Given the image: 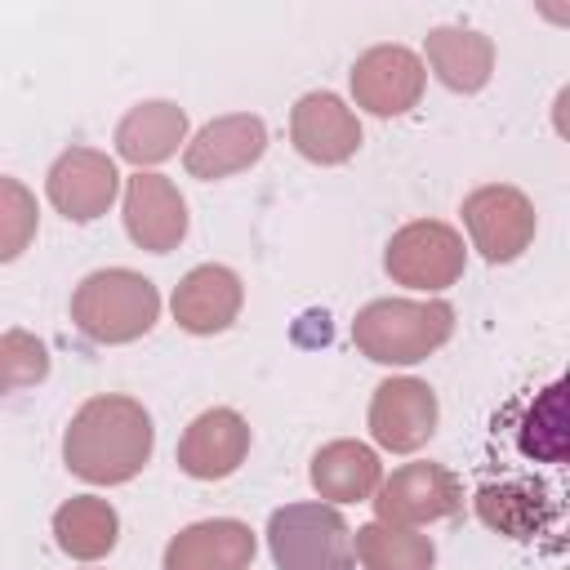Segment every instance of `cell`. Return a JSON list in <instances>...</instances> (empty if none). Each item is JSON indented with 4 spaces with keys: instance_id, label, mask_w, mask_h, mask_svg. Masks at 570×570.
Instances as JSON below:
<instances>
[{
    "instance_id": "cell-1",
    "label": "cell",
    "mask_w": 570,
    "mask_h": 570,
    "mask_svg": "<svg viewBox=\"0 0 570 570\" xmlns=\"http://www.w3.org/2000/svg\"><path fill=\"white\" fill-rule=\"evenodd\" d=\"M151 445H156V432L142 401L102 392L71 414L62 436V459L89 485H120L147 468Z\"/></svg>"
},
{
    "instance_id": "cell-2",
    "label": "cell",
    "mask_w": 570,
    "mask_h": 570,
    "mask_svg": "<svg viewBox=\"0 0 570 570\" xmlns=\"http://www.w3.org/2000/svg\"><path fill=\"white\" fill-rule=\"evenodd\" d=\"M454 334V307L441 298H374L352 321V343L361 356L379 365H414L428 361Z\"/></svg>"
},
{
    "instance_id": "cell-3",
    "label": "cell",
    "mask_w": 570,
    "mask_h": 570,
    "mask_svg": "<svg viewBox=\"0 0 570 570\" xmlns=\"http://www.w3.org/2000/svg\"><path fill=\"white\" fill-rule=\"evenodd\" d=\"M160 316V294L147 276L129 267H102L85 276L71 294V321L94 343H134Z\"/></svg>"
},
{
    "instance_id": "cell-4",
    "label": "cell",
    "mask_w": 570,
    "mask_h": 570,
    "mask_svg": "<svg viewBox=\"0 0 570 570\" xmlns=\"http://www.w3.org/2000/svg\"><path fill=\"white\" fill-rule=\"evenodd\" d=\"M276 570H356L352 530L330 503H285L267 521Z\"/></svg>"
},
{
    "instance_id": "cell-5",
    "label": "cell",
    "mask_w": 570,
    "mask_h": 570,
    "mask_svg": "<svg viewBox=\"0 0 570 570\" xmlns=\"http://www.w3.org/2000/svg\"><path fill=\"white\" fill-rule=\"evenodd\" d=\"M383 267L396 285L410 289H445L463 276V240L454 227L436 223V218H419L405 223L383 254Z\"/></svg>"
},
{
    "instance_id": "cell-6",
    "label": "cell",
    "mask_w": 570,
    "mask_h": 570,
    "mask_svg": "<svg viewBox=\"0 0 570 570\" xmlns=\"http://www.w3.org/2000/svg\"><path fill=\"white\" fill-rule=\"evenodd\" d=\"M463 223L485 263H512L534 240V205L508 183L476 187L463 200Z\"/></svg>"
},
{
    "instance_id": "cell-7",
    "label": "cell",
    "mask_w": 570,
    "mask_h": 570,
    "mask_svg": "<svg viewBox=\"0 0 570 570\" xmlns=\"http://www.w3.org/2000/svg\"><path fill=\"white\" fill-rule=\"evenodd\" d=\"M459 508H463V490L454 472L441 463H405L374 490V512L379 521H392V525L445 521Z\"/></svg>"
},
{
    "instance_id": "cell-8",
    "label": "cell",
    "mask_w": 570,
    "mask_h": 570,
    "mask_svg": "<svg viewBox=\"0 0 570 570\" xmlns=\"http://www.w3.org/2000/svg\"><path fill=\"white\" fill-rule=\"evenodd\" d=\"M45 191L53 200L58 214H67L71 223H94L111 209L116 191H120V174L111 165L107 151L94 147H67L45 178Z\"/></svg>"
},
{
    "instance_id": "cell-9",
    "label": "cell",
    "mask_w": 570,
    "mask_h": 570,
    "mask_svg": "<svg viewBox=\"0 0 570 570\" xmlns=\"http://www.w3.org/2000/svg\"><path fill=\"white\" fill-rule=\"evenodd\" d=\"M423 58L405 45H374L352 67V94L356 107L374 116H401L423 98Z\"/></svg>"
},
{
    "instance_id": "cell-10",
    "label": "cell",
    "mask_w": 570,
    "mask_h": 570,
    "mask_svg": "<svg viewBox=\"0 0 570 570\" xmlns=\"http://www.w3.org/2000/svg\"><path fill=\"white\" fill-rule=\"evenodd\" d=\"M436 432V392L423 379H387L370 401V436L383 450L410 454Z\"/></svg>"
},
{
    "instance_id": "cell-11",
    "label": "cell",
    "mask_w": 570,
    "mask_h": 570,
    "mask_svg": "<svg viewBox=\"0 0 570 570\" xmlns=\"http://www.w3.org/2000/svg\"><path fill=\"white\" fill-rule=\"evenodd\" d=\"M267 151V125L249 111H236V116H218L209 120L183 151V165L191 178H227V174H240L249 169L258 156Z\"/></svg>"
},
{
    "instance_id": "cell-12",
    "label": "cell",
    "mask_w": 570,
    "mask_h": 570,
    "mask_svg": "<svg viewBox=\"0 0 570 570\" xmlns=\"http://www.w3.org/2000/svg\"><path fill=\"white\" fill-rule=\"evenodd\" d=\"M125 232L138 249L169 254L187 236V200L165 174H134L125 187Z\"/></svg>"
},
{
    "instance_id": "cell-13",
    "label": "cell",
    "mask_w": 570,
    "mask_h": 570,
    "mask_svg": "<svg viewBox=\"0 0 570 570\" xmlns=\"http://www.w3.org/2000/svg\"><path fill=\"white\" fill-rule=\"evenodd\" d=\"M249 454V423L236 410H205L178 436V468L196 481L232 476Z\"/></svg>"
},
{
    "instance_id": "cell-14",
    "label": "cell",
    "mask_w": 570,
    "mask_h": 570,
    "mask_svg": "<svg viewBox=\"0 0 570 570\" xmlns=\"http://www.w3.org/2000/svg\"><path fill=\"white\" fill-rule=\"evenodd\" d=\"M289 138L312 165H343L361 147V125L338 94H303L289 111Z\"/></svg>"
},
{
    "instance_id": "cell-15",
    "label": "cell",
    "mask_w": 570,
    "mask_h": 570,
    "mask_svg": "<svg viewBox=\"0 0 570 570\" xmlns=\"http://www.w3.org/2000/svg\"><path fill=\"white\" fill-rule=\"evenodd\" d=\"M240 303H245L240 276L232 267L200 263L174 289V321L187 334H218L240 316Z\"/></svg>"
},
{
    "instance_id": "cell-16",
    "label": "cell",
    "mask_w": 570,
    "mask_h": 570,
    "mask_svg": "<svg viewBox=\"0 0 570 570\" xmlns=\"http://www.w3.org/2000/svg\"><path fill=\"white\" fill-rule=\"evenodd\" d=\"M254 530L236 517L196 521L178 530L165 548V570H249Z\"/></svg>"
},
{
    "instance_id": "cell-17",
    "label": "cell",
    "mask_w": 570,
    "mask_h": 570,
    "mask_svg": "<svg viewBox=\"0 0 570 570\" xmlns=\"http://www.w3.org/2000/svg\"><path fill=\"white\" fill-rule=\"evenodd\" d=\"M383 468L365 441H330L312 454V485L330 503H361L379 490Z\"/></svg>"
},
{
    "instance_id": "cell-18",
    "label": "cell",
    "mask_w": 570,
    "mask_h": 570,
    "mask_svg": "<svg viewBox=\"0 0 570 570\" xmlns=\"http://www.w3.org/2000/svg\"><path fill=\"white\" fill-rule=\"evenodd\" d=\"M183 134H187V116H183V107H174V102H138V107H129L125 111V120L116 125V151L129 160V165H160V160H169L174 151H178V142H183Z\"/></svg>"
},
{
    "instance_id": "cell-19",
    "label": "cell",
    "mask_w": 570,
    "mask_h": 570,
    "mask_svg": "<svg viewBox=\"0 0 570 570\" xmlns=\"http://www.w3.org/2000/svg\"><path fill=\"white\" fill-rule=\"evenodd\" d=\"M428 62L445 89L476 94L494 71V45L481 31L436 27V31H428Z\"/></svg>"
},
{
    "instance_id": "cell-20",
    "label": "cell",
    "mask_w": 570,
    "mask_h": 570,
    "mask_svg": "<svg viewBox=\"0 0 570 570\" xmlns=\"http://www.w3.org/2000/svg\"><path fill=\"white\" fill-rule=\"evenodd\" d=\"M116 534H120V517L107 499L98 494H76L67 499L58 512H53V539L67 557L76 561H98L116 548Z\"/></svg>"
},
{
    "instance_id": "cell-21",
    "label": "cell",
    "mask_w": 570,
    "mask_h": 570,
    "mask_svg": "<svg viewBox=\"0 0 570 570\" xmlns=\"http://www.w3.org/2000/svg\"><path fill=\"white\" fill-rule=\"evenodd\" d=\"M352 557L365 570H432V561H436L428 534H419L410 525H392V521L361 525L352 539Z\"/></svg>"
},
{
    "instance_id": "cell-22",
    "label": "cell",
    "mask_w": 570,
    "mask_h": 570,
    "mask_svg": "<svg viewBox=\"0 0 570 570\" xmlns=\"http://www.w3.org/2000/svg\"><path fill=\"white\" fill-rule=\"evenodd\" d=\"M476 512L499 534L530 539L548 517V499H543V490L534 481H508V485H485L476 494Z\"/></svg>"
},
{
    "instance_id": "cell-23",
    "label": "cell",
    "mask_w": 570,
    "mask_h": 570,
    "mask_svg": "<svg viewBox=\"0 0 570 570\" xmlns=\"http://www.w3.org/2000/svg\"><path fill=\"white\" fill-rule=\"evenodd\" d=\"M561 392H566V383H552V387L534 401V410H530V419H525V428H521V450L534 454V459H548V463H561V459H566Z\"/></svg>"
},
{
    "instance_id": "cell-24",
    "label": "cell",
    "mask_w": 570,
    "mask_h": 570,
    "mask_svg": "<svg viewBox=\"0 0 570 570\" xmlns=\"http://www.w3.org/2000/svg\"><path fill=\"white\" fill-rule=\"evenodd\" d=\"M49 374V352L36 334L27 330H4L0 334V396L36 387Z\"/></svg>"
},
{
    "instance_id": "cell-25",
    "label": "cell",
    "mask_w": 570,
    "mask_h": 570,
    "mask_svg": "<svg viewBox=\"0 0 570 570\" xmlns=\"http://www.w3.org/2000/svg\"><path fill=\"white\" fill-rule=\"evenodd\" d=\"M36 196L18 178L0 174V263H13L36 240Z\"/></svg>"
}]
</instances>
